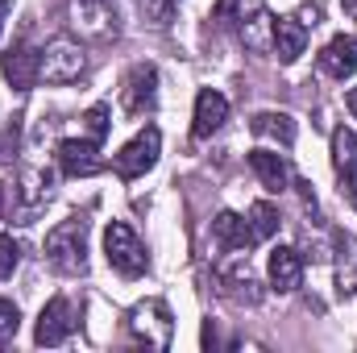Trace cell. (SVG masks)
<instances>
[{
    "label": "cell",
    "instance_id": "ba28073f",
    "mask_svg": "<svg viewBox=\"0 0 357 353\" xmlns=\"http://www.w3.org/2000/svg\"><path fill=\"white\" fill-rule=\"evenodd\" d=\"M75 324H79V312H75V303L59 295V299H50V303L38 312L33 341H38V345H63V341L75 333Z\"/></svg>",
    "mask_w": 357,
    "mask_h": 353
},
{
    "label": "cell",
    "instance_id": "e0dca14e",
    "mask_svg": "<svg viewBox=\"0 0 357 353\" xmlns=\"http://www.w3.org/2000/svg\"><path fill=\"white\" fill-rule=\"evenodd\" d=\"M320 67H324V75L328 80H349L357 71V42L354 38H345V33H337L324 50H320Z\"/></svg>",
    "mask_w": 357,
    "mask_h": 353
},
{
    "label": "cell",
    "instance_id": "603a6c76",
    "mask_svg": "<svg viewBox=\"0 0 357 353\" xmlns=\"http://www.w3.org/2000/svg\"><path fill=\"white\" fill-rule=\"evenodd\" d=\"M250 229H254V237H258V241L274 237V233H278V208L266 204V200H258V204L250 208Z\"/></svg>",
    "mask_w": 357,
    "mask_h": 353
},
{
    "label": "cell",
    "instance_id": "4316f807",
    "mask_svg": "<svg viewBox=\"0 0 357 353\" xmlns=\"http://www.w3.org/2000/svg\"><path fill=\"white\" fill-rule=\"evenodd\" d=\"M237 13H241V0H216V8H212V17L220 25H237Z\"/></svg>",
    "mask_w": 357,
    "mask_h": 353
},
{
    "label": "cell",
    "instance_id": "d6a6232c",
    "mask_svg": "<svg viewBox=\"0 0 357 353\" xmlns=\"http://www.w3.org/2000/svg\"><path fill=\"white\" fill-rule=\"evenodd\" d=\"M4 204H8V200H4V187H0V216H4Z\"/></svg>",
    "mask_w": 357,
    "mask_h": 353
},
{
    "label": "cell",
    "instance_id": "7c38bea8",
    "mask_svg": "<svg viewBox=\"0 0 357 353\" xmlns=\"http://www.w3.org/2000/svg\"><path fill=\"white\" fill-rule=\"evenodd\" d=\"M59 167H63V175L71 179H88L96 175L104 163H100V142H79V137H63L59 142Z\"/></svg>",
    "mask_w": 357,
    "mask_h": 353
},
{
    "label": "cell",
    "instance_id": "9a60e30c",
    "mask_svg": "<svg viewBox=\"0 0 357 353\" xmlns=\"http://www.w3.org/2000/svg\"><path fill=\"white\" fill-rule=\"evenodd\" d=\"M220 295L233 299V303H258V299H262V291H258V274H254L250 258H241V262H233V266L220 270Z\"/></svg>",
    "mask_w": 357,
    "mask_h": 353
},
{
    "label": "cell",
    "instance_id": "5b68a950",
    "mask_svg": "<svg viewBox=\"0 0 357 353\" xmlns=\"http://www.w3.org/2000/svg\"><path fill=\"white\" fill-rule=\"evenodd\" d=\"M158 154H162V133H158L154 125H146L133 142L121 146V154L112 158V171H116L121 179H137L158 163Z\"/></svg>",
    "mask_w": 357,
    "mask_h": 353
},
{
    "label": "cell",
    "instance_id": "52a82bcc",
    "mask_svg": "<svg viewBox=\"0 0 357 353\" xmlns=\"http://www.w3.org/2000/svg\"><path fill=\"white\" fill-rule=\"evenodd\" d=\"M237 33H241L245 50H254V54H270L274 50V17H270V8L262 0H241Z\"/></svg>",
    "mask_w": 357,
    "mask_h": 353
},
{
    "label": "cell",
    "instance_id": "6da1fadb",
    "mask_svg": "<svg viewBox=\"0 0 357 353\" xmlns=\"http://www.w3.org/2000/svg\"><path fill=\"white\" fill-rule=\"evenodd\" d=\"M46 262L67 278L88 274V220L84 216H67L46 233Z\"/></svg>",
    "mask_w": 357,
    "mask_h": 353
},
{
    "label": "cell",
    "instance_id": "f546056e",
    "mask_svg": "<svg viewBox=\"0 0 357 353\" xmlns=\"http://www.w3.org/2000/svg\"><path fill=\"white\" fill-rule=\"evenodd\" d=\"M8 13H13V0H0V33H4V21H8Z\"/></svg>",
    "mask_w": 357,
    "mask_h": 353
},
{
    "label": "cell",
    "instance_id": "3957f363",
    "mask_svg": "<svg viewBox=\"0 0 357 353\" xmlns=\"http://www.w3.org/2000/svg\"><path fill=\"white\" fill-rule=\"evenodd\" d=\"M129 333L137 345L146 350H171V337H175V320H171V308L162 299H146L129 312Z\"/></svg>",
    "mask_w": 357,
    "mask_h": 353
},
{
    "label": "cell",
    "instance_id": "9c48e42d",
    "mask_svg": "<svg viewBox=\"0 0 357 353\" xmlns=\"http://www.w3.org/2000/svg\"><path fill=\"white\" fill-rule=\"evenodd\" d=\"M71 25L79 38H91V42H108L116 38V13L108 0H75L71 4Z\"/></svg>",
    "mask_w": 357,
    "mask_h": 353
},
{
    "label": "cell",
    "instance_id": "277c9868",
    "mask_svg": "<svg viewBox=\"0 0 357 353\" xmlns=\"http://www.w3.org/2000/svg\"><path fill=\"white\" fill-rule=\"evenodd\" d=\"M88 71V54L75 38H54L42 50V80L46 84H75Z\"/></svg>",
    "mask_w": 357,
    "mask_h": 353
},
{
    "label": "cell",
    "instance_id": "4dcf8cb0",
    "mask_svg": "<svg viewBox=\"0 0 357 353\" xmlns=\"http://www.w3.org/2000/svg\"><path fill=\"white\" fill-rule=\"evenodd\" d=\"M349 112H354V117H357V88L349 91Z\"/></svg>",
    "mask_w": 357,
    "mask_h": 353
},
{
    "label": "cell",
    "instance_id": "2e32d148",
    "mask_svg": "<svg viewBox=\"0 0 357 353\" xmlns=\"http://www.w3.org/2000/svg\"><path fill=\"white\" fill-rule=\"evenodd\" d=\"M50 187H54L50 171H42V167H25V171H21V220H25V225L46 208Z\"/></svg>",
    "mask_w": 357,
    "mask_h": 353
},
{
    "label": "cell",
    "instance_id": "5bb4252c",
    "mask_svg": "<svg viewBox=\"0 0 357 353\" xmlns=\"http://www.w3.org/2000/svg\"><path fill=\"white\" fill-rule=\"evenodd\" d=\"M266 274H270V287H274L278 295H291V291H299V283H303V254H299V250H291V246H278V250H270Z\"/></svg>",
    "mask_w": 357,
    "mask_h": 353
},
{
    "label": "cell",
    "instance_id": "8fae6325",
    "mask_svg": "<svg viewBox=\"0 0 357 353\" xmlns=\"http://www.w3.org/2000/svg\"><path fill=\"white\" fill-rule=\"evenodd\" d=\"M225 121H229V100L220 96V91L204 88L195 96V117H191V137L195 142H208L212 133H220L225 129Z\"/></svg>",
    "mask_w": 357,
    "mask_h": 353
},
{
    "label": "cell",
    "instance_id": "ffe728a7",
    "mask_svg": "<svg viewBox=\"0 0 357 353\" xmlns=\"http://www.w3.org/2000/svg\"><path fill=\"white\" fill-rule=\"evenodd\" d=\"M333 250H337V258H333L337 262V291L341 295H354L357 291V237L341 229L333 237Z\"/></svg>",
    "mask_w": 357,
    "mask_h": 353
},
{
    "label": "cell",
    "instance_id": "f1b7e54d",
    "mask_svg": "<svg viewBox=\"0 0 357 353\" xmlns=\"http://www.w3.org/2000/svg\"><path fill=\"white\" fill-rule=\"evenodd\" d=\"M299 21H303V25H316V21H320V8H316V4H312V8H303V13H299Z\"/></svg>",
    "mask_w": 357,
    "mask_h": 353
},
{
    "label": "cell",
    "instance_id": "4fadbf2b",
    "mask_svg": "<svg viewBox=\"0 0 357 353\" xmlns=\"http://www.w3.org/2000/svg\"><path fill=\"white\" fill-rule=\"evenodd\" d=\"M212 241H216V250H225V254H241V250H254V246H258L250 220L237 216V212H216V220H212Z\"/></svg>",
    "mask_w": 357,
    "mask_h": 353
},
{
    "label": "cell",
    "instance_id": "ac0fdd59",
    "mask_svg": "<svg viewBox=\"0 0 357 353\" xmlns=\"http://www.w3.org/2000/svg\"><path fill=\"white\" fill-rule=\"evenodd\" d=\"M303 50H307V25L299 17H278L274 21V54H278V63L291 67Z\"/></svg>",
    "mask_w": 357,
    "mask_h": 353
},
{
    "label": "cell",
    "instance_id": "8992f818",
    "mask_svg": "<svg viewBox=\"0 0 357 353\" xmlns=\"http://www.w3.org/2000/svg\"><path fill=\"white\" fill-rule=\"evenodd\" d=\"M121 108L129 117H150L158 108V71L150 63H137L129 67L125 84H121Z\"/></svg>",
    "mask_w": 357,
    "mask_h": 353
},
{
    "label": "cell",
    "instance_id": "1f68e13d",
    "mask_svg": "<svg viewBox=\"0 0 357 353\" xmlns=\"http://www.w3.org/2000/svg\"><path fill=\"white\" fill-rule=\"evenodd\" d=\"M341 4H345V8H349V13H357V0H341Z\"/></svg>",
    "mask_w": 357,
    "mask_h": 353
},
{
    "label": "cell",
    "instance_id": "83f0119b",
    "mask_svg": "<svg viewBox=\"0 0 357 353\" xmlns=\"http://www.w3.org/2000/svg\"><path fill=\"white\" fill-rule=\"evenodd\" d=\"M171 8H175V0H146V13H150V17H158V21H167V17H171Z\"/></svg>",
    "mask_w": 357,
    "mask_h": 353
},
{
    "label": "cell",
    "instance_id": "484cf974",
    "mask_svg": "<svg viewBox=\"0 0 357 353\" xmlns=\"http://www.w3.org/2000/svg\"><path fill=\"white\" fill-rule=\"evenodd\" d=\"M17 262H21V246L8 233H0V278H8L17 270Z\"/></svg>",
    "mask_w": 357,
    "mask_h": 353
},
{
    "label": "cell",
    "instance_id": "44dd1931",
    "mask_svg": "<svg viewBox=\"0 0 357 353\" xmlns=\"http://www.w3.org/2000/svg\"><path fill=\"white\" fill-rule=\"evenodd\" d=\"M250 129H254V137H270L278 146H291L295 142V117L291 112H254Z\"/></svg>",
    "mask_w": 357,
    "mask_h": 353
},
{
    "label": "cell",
    "instance_id": "d6986e66",
    "mask_svg": "<svg viewBox=\"0 0 357 353\" xmlns=\"http://www.w3.org/2000/svg\"><path fill=\"white\" fill-rule=\"evenodd\" d=\"M250 167H254L258 183L266 187L270 195H278V191H287V187H291L287 158H282V154H274V150H250Z\"/></svg>",
    "mask_w": 357,
    "mask_h": 353
},
{
    "label": "cell",
    "instance_id": "d4e9b609",
    "mask_svg": "<svg viewBox=\"0 0 357 353\" xmlns=\"http://www.w3.org/2000/svg\"><path fill=\"white\" fill-rule=\"evenodd\" d=\"M17 329H21V312H17V303H13V299H0V341H13Z\"/></svg>",
    "mask_w": 357,
    "mask_h": 353
},
{
    "label": "cell",
    "instance_id": "cb8c5ba5",
    "mask_svg": "<svg viewBox=\"0 0 357 353\" xmlns=\"http://www.w3.org/2000/svg\"><path fill=\"white\" fill-rule=\"evenodd\" d=\"M108 104H91L88 112H84V129H88V137L91 142H104L108 137Z\"/></svg>",
    "mask_w": 357,
    "mask_h": 353
},
{
    "label": "cell",
    "instance_id": "7a4b0ae2",
    "mask_svg": "<svg viewBox=\"0 0 357 353\" xmlns=\"http://www.w3.org/2000/svg\"><path fill=\"white\" fill-rule=\"evenodd\" d=\"M104 258H108V266H112L116 274H125V278H142L146 266H150L146 246L137 241V233H133L125 220H112V225L104 229Z\"/></svg>",
    "mask_w": 357,
    "mask_h": 353
},
{
    "label": "cell",
    "instance_id": "30bf717a",
    "mask_svg": "<svg viewBox=\"0 0 357 353\" xmlns=\"http://www.w3.org/2000/svg\"><path fill=\"white\" fill-rule=\"evenodd\" d=\"M0 71H4L8 88L29 91L42 80V50H33V46H13V50L0 54Z\"/></svg>",
    "mask_w": 357,
    "mask_h": 353
},
{
    "label": "cell",
    "instance_id": "7402d4cb",
    "mask_svg": "<svg viewBox=\"0 0 357 353\" xmlns=\"http://www.w3.org/2000/svg\"><path fill=\"white\" fill-rule=\"evenodd\" d=\"M333 167L345 183H357V133L345 125L333 133Z\"/></svg>",
    "mask_w": 357,
    "mask_h": 353
}]
</instances>
